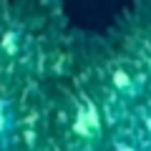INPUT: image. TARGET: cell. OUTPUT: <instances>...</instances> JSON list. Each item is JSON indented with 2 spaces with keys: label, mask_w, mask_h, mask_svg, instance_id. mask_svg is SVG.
<instances>
[{
  "label": "cell",
  "mask_w": 151,
  "mask_h": 151,
  "mask_svg": "<svg viewBox=\"0 0 151 151\" xmlns=\"http://www.w3.org/2000/svg\"><path fill=\"white\" fill-rule=\"evenodd\" d=\"M139 126H141V141L151 146V106L139 111Z\"/></svg>",
  "instance_id": "4"
},
{
  "label": "cell",
  "mask_w": 151,
  "mask_h": 151,
  "mask_svg": "<svg viewBox=\"0 0 151 151\" xmlns=\"http://www.w3.org/2000/svg\"><path fill=\"white\" fill-rule=\"evenodd\" d=\"M113 151H151V146L144 144L141 139H116Z\"/></svg>",
  "instance_id": "3"
},
{
  "label": "cell",
  "mask_w": 151,
  "mask_h": 151,
  "mask_svg": "<svg viewBox=\"0 0 151 151\" xmlns=\"http://www.w3.org/2000/svg\"><path fill=\"white\" fill-rule=\"evenodd\" d=\"M15 129H18V121L10 98H0V149L15 139Z\"/></svg>",
  "instance_id": "1"
},
{
  "label": "cell",
  "mask_w": 151,
  "mask_h": 151,
  "mask_svg": "<svg viewBox=\"0 0 151 151\" xmlns=\"http://www.w3.org/2000/svg\"><path fill=\"white\" fill-rule=\"evenodd\" d=\"M149 73H151V58H149Z\"/></svg>",
  "instance_id": "5"
},
{
  "label": "cell",
  "mask_w": 151,
  "mask_h": 151,
  "mask_svg": "<svg viewBox=\"0 0 151 151\" xmlns=\"http://www.w3.org/2000/svg\"><path fill=\"white\" fill-rule=\"evenodd\" d=\"M113 88L119 93H124V96H136L139 83H136L126 70H113Z\"/></svg>",
  "instance_id": "2"
}]
</instances>
